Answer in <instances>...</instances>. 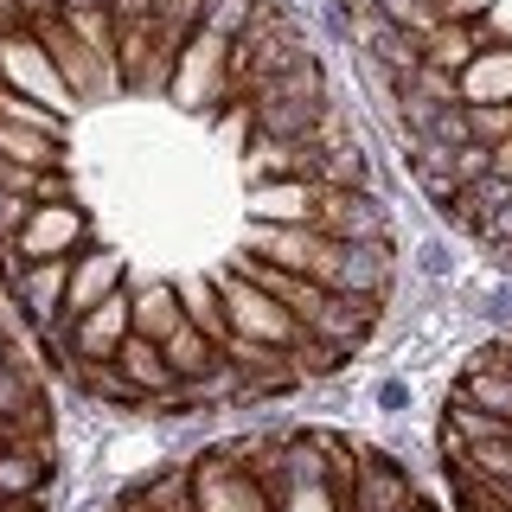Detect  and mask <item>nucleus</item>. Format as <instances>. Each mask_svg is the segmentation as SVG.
Returning a JSON list of instances; mask_svg holds the SVG:
<instances>
[{
	"mask_svg": "<svg viewBox=\"0 0 512 512\" xmlns=\"http://www.w3.org/2000/svg\"><path fill=\"white\" fill-rule=\"evenodd\" d=\"M237 103L250 109V128H256V135L301 141L333 103H340V90H333V77H327V64H320V58H301V64H288V71L263 77L256 90H244Z\"/></svg>",
	"mask_w": 512,
	"mask_h": 512,
	"instance_id": "1",
	"label": "nucleus"
},
{
	"mask_svg": "<svg viewBox=\"0 0 512 512\" xmlns=\"http://www.w3.org/2000/svg\"><path fill=\"white\" fill-rule=\"evenodd\" d=\"M301 58H320V39L308 32L301 13H288L282 0H269L244 39H231V90L244 96V90L263 84V77H276L288 64H301Z\"/></svg>",
	"mask_w": 512,
	"mask_h": 512,
	"instance_id": "2",
	"label": "nucleus"
},
{
	"mask_svg": "<svg viewBox=\"0 0 512 512\" xmlns=\"http://www.w3.org/2000/svg\"><path fill=\"white\" fill-rule=\"evenodd\" d=\"M167 103L186 109V116H212V109L237 103V90H231V39H218L212 26H192L186 45L173 52Z\"/></svg>",
	"mask_w": 512,
	"mask_h": 512,
	"instance_id": "3",
	"label": "nucleus"
},
{
	"mask_svg": "<svg viewBox=\"0 0 512 512\" xmlns=\"http://www.w3.org/2000/svg\"><path fill=\"white\" fill-rule=\"evenodd\" d=\"M212 288H218V308H224V327H231V340L269 346V352H295V346H301V327L288 320V308H276V301H269L256 282H244L237 269H218Z\"/></svg>",
	"mask_w": 512,
	"mask_h": 512,
	"instance_id": "4",
	"label": "nucleus"
},
{
	"mask_svg": "<svg viewBox=\"0 0 512 512\" xmlns=\"http://www.w3.org/2000/svg\"><path fill=\"white\" fill-rule=\"evenodd\" d=\"M32 39L45 45V58H52V71L64 77V90H71V103H77V109L122 96V71H116V58H96L90 45L77 39L71 26H64V13H58V20H45V26H32Z\"/></svg>",
	"mask_w": 512,
	"mask_h": 512,
	"instance_id": "5",
	"label": "nucleus"
},
{
	"mask_svg": "<svg viewBox=\"0 0 512 512\" xmlns=\"http://www.w3.org/2000/svg\"><path fill=\"white\" fill-rule=\"evenodd\" d=\"M244 256L269 269H288V276H308L327 288L333 282V263H340V244L320 237L314 224H250L244 231Z\"/></svg>",
	"mask_w": 512,
	"mask_h": 512,
	"instance_id": "6",
	"label": "nucleus"
},
{
	"mask_svg": "<svg viewBox=\"0 0 512 512\" xmlns=\"http://www.w3.org/2000/svg\"><path fill=\"white\" fill-rule=\"evenodd\" d=\"M0 90L26 96V103H45L64 122L77 116L71 90H64V77L52 71V58H45V45L32 39V32H7V39H0Z\"/></svg>",
	"mask_w": 512,
	"mask_h": 512,
	"instance_id": "7",
	"label": "nucleus"
},
{
	"mask_svg": "<svg viewBox=\"0 0 512 512\" xmlns=\"http://www.w3.org/2000/svg\"><path fill=\"white\" fill-rule=\"evenodd\" d=\"M314 231L333 244H397V218L384 192H320Z\"/></svg>",
	"mask_w": 512,
	"mask_h": 512,
	"instance_id": "8",
	"label": "nucleus"
},
{
	"mask_svg": "<svg viewBox=\"0 0 512 512\" xmlns=\"http://www.w3.org/2000/svg\"><path fill=\"white\" fill-rule=\"evenodd\" d=\"M84 244H90V218H84V205H77V199L32 205L26 224H20V237H13L7 263H52V256H77Z\"/></svg>",
	"mask_w": 512,
	"mask_h": 512,
	"instance_id": "9",
	"label": "nucleus"
},
{
	"mask_svg": "<svg viewBox=\"0 0 512 512\" xmlns=\"http://www.w3.org/2000/svg\"><path fill=\"white\" fill-rule=\"evenodd\" d=\"M192 468V512H276L269 487L244 468H224L212 455H186Z\"/></svg>",
	"mask_w": 512,
	"mask_h": 512,
	"instance_id": "10",
	"label": "nucleus"
},
{
	"mask_svg": "<svg viewBox=\"0 0 512 512\" xmlns=\"http://www.w3.org/2000/svg\"><path fill=\"white\" fill-rule=\"evenodd\" d=\"M122 282H128V256H122V250H109V244H84V250L71 256V288H64V314H58V327H71L77 314H90L96 301H109ZM58 327H52V333H58ZM52 333H45V340H52Z\"/></svg>",
	"mask_w": 512,
	"mask_h": 512,
	"instance_id": "11",
	"label": "nucleus"
},
{
	"mask_svg": "<svg viewBox=\"0 0 512 512\" xmlns=\"http://www.w3.org/2000/svg\"><path fill=\"white\" fill-rule=\"evenodd\" d=\"M180 461V436L173 429H122V436L103 442V468L109 474H128V480H148L160 468Z\"/></svg>",
	"mask_w": 512,
	"mask_h": 512,
	"instance_id": "12",
	"label": "nucleus"
},
{
	"mask_svg": "<svg viewBox=\"0 0 512 512\" xmlns=\"http://www.w3.org/2000/svg\"><path fill=\"white\" fill-rule=\"evenodd\" d=\"M186 320L180 308V282H167V276H154V282H128V333L135 340H167L173 327Z\"/></svg>",
	"mask_w": 512,
	"mask_h": 512,
	"instance_id": "13",
	"label": "nucleus"
},
{
	"mask_svg": "<svg viewBox=\"0 0 512 512\" xmlns=\"http://www.w3.org/2000/svg\"><path fill=\"white\" fill-rule=\"evenodd\" d=\"M461 244L448 231H436V224H423V231L410 237V282L423 288V295H448V288L461 282Z\"/></svg>",
	"mask_w": 512,
	"mask_h": 512,
	"instance_id": "14",
	"label": "nucleus"
},
{
	"mask_svg": "<svg viewBox=\"0 0 512 512\" xmlns=\"http://www.w3.org/2000/svg\"><path fill=\"white\" fill-rule=\"evenodd\" d=\"M45 474H52V448H45V436L0 442V506L39 500V493H45Z\"/></svg>",
	"mask_w": 512,
	"mask_h": 512,
	"instance_id": "15",
	"label": "nucleus"
},
{
	"mask_svg": "<svg viewBox=\"0 0 512 512\" xmlns=\"http://www.w3.org/2000/svg\"><path fill=\"white\" fill-rule=\"evenodd\" d=\"M320 186L314 180H263L250 186V224H314Z\"/></svg>",
	"mask_w": 512,
	"mask_h": 512,
	"instance_id": "16",
	"label": "nucleus"
},
{
	"mask_svg": "<svg viewBox=\"0 0 512 512\" xmlns=\"http://www.w3.org/2000/svg\"><path fill=\"white\" fill-rule=\"evenodd\" d=\"M480 45H493L487 39V26L480 20H442V26H429L423 39H416V52H423L429 71H448V77H461V64H468Z\"/></svg>",
	"mask_w": 512,
	"mask_h": 512,
	"instance_id": "17",
	"label": "nucleus"
},
{
	"mask_svg": "<svg viewBox=\"0 0 512 512\" xmlns=\"http://www.w3.org/2000/svg\"><path fill=\"white\" fill-rule=\"evenodd\" d=\"M461 103H512V45H480L455 77Z\"/></svg>",
	"mask_w": 512,
	"mask_h": 512,
	"instance_id": "18",
	"label": "nucleus"
},
{
	"mask_svg": "<svg viewBox=\"0 0 512 512\" xmlns=\"http://www.w3.org/2000/svg\"><path fill=\"white\" fill-rule=\"evenodd\" d=\"M160 359H167L173 384H180V391H192V384H205V378H212L218 365H224V352L205 340L199 327H186V320H180V327H173L167 340H160Z\"/></svg>",
	"mask_w": 512,
	"mask_h": 512,
	"instance_id": "19",
	"label": "nucleus"
},
{
	"mask_svg": "<svg viewBox=\"0 0 512 512\" xmlns=\"http://www.w3.org/2000/svg\"><path fill=\"white\" fill-rule=\"evenodd\" d=\"M109 365L122 372V384L141 397V404H148V397L160 404V397H173V391H180V384H173V372H167V359H160V346H154V340H135V333L122 340V352H116Z\"/></svg>",
	"mask_w": 512,
	"mask_h": 512,
	"instance_id": "20",
	"label": "nucleus"
},
{
	"mask_svg": "<svg viewBox=\"0 0 512 512\" xmlns=\"http://www.w3.org/2000/svg\"><path fill=\"white\" fill-rule=\"evenodd\" d=\"M455 314L468 320V327H487V333H512V276H493V282L468 288Z\"/></svg>",
	"mask_w": 512,
	"mask_h": 512,
	"instance_id": "21",
	"label": "nucleus"
},
{
	"mask_svg": "<svg viewBox=\"0 0 512 512\" xmlns=\"http://www.w3.org/2000/svg\"><path fill=\"white\" fill-rule=\"evenodd\" d=\"M180 308H186V327H199L218 352L231 346V327H224V308H218L212 276H186V282H180Z\"/></svg>",
	"mask_w": 512,
	"mask_h": 512,
	"instance_id": "22",
	"label": "nucleus"
},
{
	"mask_svg": "<svg viewBox=\"0 0 512 512\" xmlns=\"http://www.w3.org/2000/svg\"><path fill=\"white\" fill-rule=\"evenodd\" d=\"M0 160L26 167V173H45V167H64V141H45L20 122H0Z\"/></svg>",
	"mask_w": 512,
	"mask_h": 512,
	"instance_id": "23",
	"label": "nucleus"
},
{
	"mask_svg": "<svg viewBox=\"0 0 512 512\" xmlns=\"http://www.w3.org/2000/svg\"><path fill=\"white\" fill-rule=\"evenodd\" d=\"M442 423H448V429L461 436V448H480V442H512V423H506V416H487V410L461 404V397H448Z\"/></svg>",
	"mask_w": 512,
	"mask_h": 512,
	"instance_id": "24",
	"label": "nucleus"
},
{
	"mask_svg": "<svg viewBox=\"0 0 512 512\" xmlns=\"http://www.w3.org/2000/svg\"><path fill=\"white\" fill-rule=\"evenodd\" d=\"M269 0H205L199 26H212L218 39H244V32L256 26V13H263Z\"/></svg>",
	"mask_w": 512,
	"mask_h": 512,
	"instance_id": "25",
	"label": "nucleus"
},
{
	"mask_svg": "<svg viewBox=\"0 0 512 512\" xmlns=\"http://www.w3.org/2000/svg\"><path fill=\"white\" fill-rule=\"evenodd\" d=\"M0 122H20L45 141H64V116H52L45 103H26V96H13V90H0Z\"/></svg>",
	"mask_w": 512,
	"mask_h": 512,
	"instance_id": "26",
	"label": "nucleus"
},
{
	"mask_svg": "<svg viewBox=\"0 0 512 512\" xmlns=\"http://www.w3.org/2000/svg\"><path fill=\"white\" fill-rule=\"evenodd\" d=\"M468 109V141L474 148H500L512 135V103H461Z\"/></svg>",
	"mask_w": 512,
	"mask_h": 512,
	"instance_id": "27",
	"label": "nucleus"
},
{
	"mask_svg": "<svg viewBox=\"0 0 512 512\" xmlns=\"http://www.w3.org/2000/svg\"><path fill=\"white\" fill-rule=\"evenodd\" d=\"M372 410L391 416V423H404V416L416 410V378H410V372H384V378L372 384Z\"/></svg>",
	"mask_w": 512,
	"mask_h": 512,
	"instance_id": "28",
	"label": "nucleus"
},
{
	"mask_svg": "<svg viewBox=\"0 0 512 512\" xmlns=\"http://www.w3.org/2000/svg\"><path fill=\"white\" fill-rule=\"evenodd\" d=\"M480 26H487L493 45H512V0H487V7H480Z\"/></svg>",
	"mask_w": 512,
	"mask_h": 512,
	"instance_id": "29",
	"label": "nucleus"
},
{
	"mask_svg": "<svg viewBox=\"0 0 512 512\" xmlns=\"http://www.w3.org/2000/svg\"><path fill=\"white\" fill-rule=\"evenodd\" d=\"M160 0H109V20L116 26H135V20H154Z\"/></svg>",
	"mask_w": 512,
	"mask_h": 512,
	"instance_id": "30",
	"label": "nucleus"
},
{
	"mask_svg": "<svg viewBox=\"0 0 512 512\" xmlns=\"http://www.w3.org/2000/svg\"><path fill=\"white\" fill-rule=\"evenodd\" d=\"M13 13H20V26H45V20H58V0H13Z\"/></svg>",
	"mask_w": 512,
	"mask_h": 512,
	"instance_id": "31",
	"label": "nucleus"
},
{
	"mask_svg": "<svg viewBox=\"0 0 512 512\" xmlns=\"http://www.w3.org/2000/svg\"><path fill=\"white\" fill-rule=\"evenodd\" d=\"M487 173H493V180H506V186H512V135L500 141V148H487Z\"/></svg>",
	"mask_w": 512,
	"mask_h": 512,
	"instance_id": "32",
	"label": "nucleus"
},
{
	"mask_svg": "<svg viewBox=\"0 0 512 512\" xmlns=\"http://www.w3.org/2000/svg\"><path fill=\"white\" fill-rule=\"evenodd\" d=\"M58 13H109V0H58Z\"/></svg>",
	"mask_w": 512,
	"mask_h": 512,
	"instance_id": "33",
	"label": "nucleus"
},
{
	"mask_svg": "<svg viewBox=\"0 0 512 512\" xmlns=\"http://www.w3.org/2000/svg\"><path fill=\"white\" fill-rule=\"evenodd\" d=\"M404 512H442V506H436V500H423V493H416V500H410Z\"/></svg>",
	"mask_w": 512,
	"mask_h": 512,
	"instance_id": "34",
	"label": "nucleus"
},
{
	"mask_svg": "<svg viewBox=\"0 0 512 512\" xmlns=\"http://www.w3.org/2000/svg\"><path fill=\"white\" fill-rule=\"evenodd\" d=\"M493 493H500V500H512V480H506V487H493Z\"/></svg>",
	"mask_w": 512,
	"mask_h": 512,
	"instance_id": "35",
	"label": "nucleus"
}]
</instances>
